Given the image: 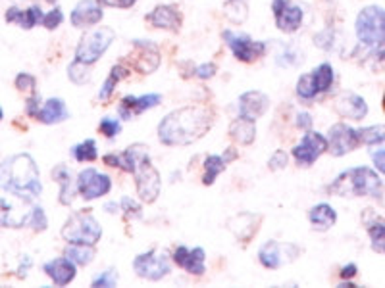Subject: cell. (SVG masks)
Wrapping results in <instances>:
<instances>
[{
    "label": "cell",
    "instance_id": "1",
    "mask_svg": "<svg viewBox=\"0 0 385 288\" xmlns=\"http://www.w3.org/2000/svg\"><path fill=\"white\" fill-rule=\"evenodd\" d=\"M212 112L206 106L174 110L158 124V139L166 146H187L202 139L212 127Z\"/></svg>",
    "mask_w": 385,
    "mask_h": 288
},
{
    "label": "cell",
    "instance_id": "2",
    "mask_svg": "<svg viewBox=\"0 0 385 288\" xmlns=\"http://www.w3.org/2000/svg\"><path fill=\"white\" fill-rule=\"evenodd\" d=\"M0 189L33 202L41 196V175L29 154H14L0 164Z\"/></svg>",
    "mask_w": 385,
    "mask_h": 288
},
{
    "label": "cell",
    "instance_id": "3",
    "mask_svg": "<svg viewBox=\"0 0 385 288\" xmlns=\"http://www.w3.org/2000/svg\"><path fill=\"white\" fill-rule=\"evenodd\" d=\"M334 196H377L382 190V179L374 169L366 165L351 167L339 173L335 181L327 187Z\"/></svg>",
    "mask_w": 385,
    "mask_h": 288
},
{
    "label": "cell",
    "instance_id": "4",
    "mask_svg": "<svg viewBox=\"0 0 385 288\" xmlns=\"http://www.w3.org/2000/svg\"><path fill=\"white\" fill-rule=\"evenodd\" d=\"M357 39L372 56L385 58V10L366 6L360 10L354 24Z\"/></svg>",
    "mask_w": 385,
    "mask_h": 288
},
{
    "label": "cell",
    "instance_id": "5",
    "mask_svg": "<svg viewBox=\"0 0 385 288\" xmlns=\"http://www.w3.org/2000/svg\"><path fill=\"white\" fill-rule=\"evenodd\" d=\"M62 237L67 244H89L95 246L102 237V229L95 215L89 212H77L64 225Z\"/></svg>",
    "mask_w": 385,
    "mask_h": 288
},
{
    "label": "cell",
    "instance_id": "6",
    "mask_svg": "<svg viewBox=\"0 0 385 288\" xmlns=\"http://www.w3.org/2000/svg\"><path fill=\"white\" fill-rule=\"evenodd\" d=\"M335 81V69L331 64H320L310 74H304L297 81V94L302 100H314L320 94H324L331 89Z\"/></svg>",
    "mask_w": 385,
    "mask_h": 288
},
{
    "label": "cell",
    "instance_id": "7",
    "mask_svg": "<svg viewBox=\"0 0 385 288\" xmlns=\"http://www.w3.org/2000/svg\"><path fill=\"white\" fill-rule=\"evenodd\" d=\"M114 39H116V33L110 27H101V29L89 31V33L81 37V41L77 44L76 60L92 66L110 49V44L114 42Z\"/></svg>",
    "mask_w": 385,
    "mask_h": 288
},
{
    "label": "cell",
    "instance_id": "8",
    "mask_svg": "<svg viewBox=\"0 0 385 288\" xmlns=\"http://www.w3.org/2000/svg\"><path fill=\"white\" fill-rule=\"evenodd\" d=\"M224 41L231 50V54H234L239 62H245V64H251V62H256L259 58H262L266 54V50H268V44L264 41H254L251 39L249 35L245 33H235L231 29H226L224 33Z\"/></svg>",
    "mask_w": 385,
    "mask_h": 288
},
{
    "label": "cell",
    "instance_id": "9",
    "mask_svg": "<svg viewBox=\"0 0 385 288\" xmlns=\"http://www.w3.org/2000/svg\"><path fill=\"white\" fill-rule=\"evenodd\" d=\"M299 255H301V248L295 246L291 242H277V240H268L259 250L260 264L266 269H279L295 262Z\"/></svg>",
    "mask_w": 385,
    "mask_h": 288
},
{
    "label": "cell",
    "instance_id": "10",
    "mask_svg": "<svg viewBox=\"0 0 385 288\" xmlns=\"http://www.w3.org/2000/svg\"><path fill=\"white\" fill-rule=\"evenodd\" d=\"M133 269L137 277L147 280H162L170 273V257L166 252H145L133 260Z\"/></svg>",
    "mask_w": 385,
    "mask_h": 288
},
{
    "label": "cell",
    "instance_id": "11",
    "mask_svg": "<svg viewBox=\"0 0 385 288\" xmlns=\"http://www.w3.org/2000/svg\"><path fill=\"white\" fill-rule=\"evenodd\" d=\"M135 189H137V194L141 198L142 202L147 204H152L160 194V173L156 171V167L151 164V158L145 160L141 164L137 165L135 169Z\"/></svg>",
    "mask_w": 385,
    "mask_h": 288
},
{
    "label": "cell",
    "instance_id": "12",
    "mask_svg": "<svg viewBox=\"0 0 385 288\" xmlns=\"http://www.w3.org/2000/svg\"><path fill=\"white\" fill-rule=\"evenodd\" d=\"M77 192L85 198V200H97L108 194L112 190V179L104 173L97 171L92 167H87L83 171H79L76 179Z\"/></svg>",
    "mask_w": 385,
    "mask_h": 288
},
{
    "label": "cell",
    "instance_id": "13",
    "mask_svg": "<svg viewBox=\"0 0 385 288\" xmlns=\"http://www.w3.org/2000/svg\"><path fill=\"white\" fill-rule=\"evenodd\" d=\"M131 67L139 74H152L160 66V50L149 39H135L131 42Z\"/></svg>",
    "mask_w": 385,
    "mask_h": 288
},
{
    "label": "cell",
    "instance_id": "14",
    "mask_svg": "<svg viewBox=\"0 0 385 288\" xmlns=\"http://www.w3.org/2000/svg\"><path fill=\"white\" fill-rule=\"evenodd\" d=\"M27 202L24 198L14 196L10 194L8 196L0 198V225L2 227H12V229H17V227H26L27 221H29V214H31V207L26 210Z\"/></svg>",
    "mask_w": 385,
    "mask_h": 288
},
{
    "label": "cell",
    "instance_id": "15",
    "mask_svg": "<svg viewBox=\"0 0 385 288\" xmlns=\"http://www.w3.org/2000/svg\"><path fill=\"white\" fill-rule=\"evenodd\" d=\"M324 152H327V139L316 131H306L302 140L293 149V158L297 164L309 167L318 160Z\"/></svg>",
    "mask_w": 385,
    "mask_h": 288
},
{
    "label": "cell",
    "instance_id": "16",
    "mask_svg": "<svg viewBox=\"0 0 385 288\" xmlns=\"http://www.w3.org/2000/svg\"><path fill=\"white\" fill-rule=\"evenodd\" d=\"M359 144V133H357V129H352L351 125L335 124L329 129V135H327V150L335 158H341L345 154L352 152V150H357Z\"/></svg>",
    "mask_w": 385,
    "mask_h": 288
},
{
    "label": "cell",
    "instance_id": "17",
    "mask_svg": "<svg viewBox=\"0 0 385 288\" xmlns=\"http://www.w3.org/2000/svg\"><path fill=\"white\" fill-rule=\"evenodd\" d=\"M272 12L276 17V25L284 33L299 31L304 19V12L301 6L293 4L291 0H272Z\"/></svg>",
    "mask_w": 385,
    "mask_h": 288
},
{
    "label": "cell",
    "instance_id": "18",
    "mask_svg": "<svg viewBox=\"0 0 385 288\" xmlns=\"http://www.w3.org/2000/svg\"><path fill=\"white\" fill-rule=\"evenodd\" d=\"M149 158H151L149 156V146H145V144H131L124 152H120V154H106L102 160L110 167H117V169H122V171L126 173H135L137 165L145 162V160H149Z\"/></svg>",
    "mask_w": 385,
    "mask_h": 288
},
{
    "label": "cell",
    "instance_id": "19",
    "mask_svg": "<svg viewBox=\"0 0 385 288\" xmlns=\"http://www.w3.org/2000/svg\"><path fill=\"white\" fill-rule=\"evenodd\" d=\"M147 22L156 27V29H164V31H172V33H177L181 29V24H183V17H181V12L174 4H160L156 8L152 10L151 14H147Z\"/></svg>",
    "mask_w": 385,
    "mask_h": 288
},
{
    "label": "cell",
    "instance_id": "20",
    "mask_svg": "<svg viewBox=\"0 0 385 288\" xmlns=\"http://www.w3.org/2000/svg\"><path fill=\"white\" fill-rule=\"evenodd\" d=\"M162 102V96L152 92V94H142V96H133V94H127L122 99L120 106H117V114L122 119H133L137 115H141L142 112L156 108Z\"/></svg>",
    "mask_w": 385,
    "mask_h": 288
},
{
    "label": "cell",
    "instance_id": "21",
    "mask_svg": "<svg viewBox=\"0 0 385 288\" xmlns=\"http://www.w3.org/2000/svg\"><path fill=\"white\" fill-rule=\"evenodd\" d=\"M204 260H206V254H204L202 248L189 250L187 246H177L174 250V264L185 269L189 275H197V277L204 275V271H206Z\"/></svg>",
    "mask_w": 385,
    "mask_h": 288
},
{
    "label": "cell",
    "instance_id": "22",
    "mask_svg": "<svg viewBox=\"0 0 385 288\" xmlns=\"http://www.w3.org/2000/svg\"><path fill=\"white\" fill-rule=\"evenodd\" d=\"M102 17H104V10H102V4L99 0H81V2H77L69 19H72L74 27L83 29V27L101 24Z\"/></svg>",
    "mask_w": 385,
    "mask_h": 288
},
{
    "label": "cell",
    "instance_id": "23",
    "mask_svg": "<svg viewBox=\"0 0 385 288\" xmlns=\"http://www.w3.org/2000/svg\"><path fill=\"white\" fill-rule=\"evenodd\" d=\"M334 108L341 117H347V119H352V121L364 119L368 115L366 100L359 96V94H354V92H345L341 96H337Z\"/></svg>",
    "mask_w": 385,
    "mask_h": 288
},
{
    "label": "cell",
    "instance_id": "24",
    "mask_svg": "<svg viewBox=\"0 0 385 288\" xmlns=\"http://www.w3.org/2000/svg\"><path fill=\"white\" fill-rule=\"evenodd\" d=\"M270 99L260 91H249L239 96V115L256 121L268 112Z\"/></svg>",
    "mask_w": 385,
    "mask_h": 288
},
{
    "label": "cell",
    "instance_id": "25",
    "mask_svg": "<svg viewBox=\"0 0 385 288\" xmlns=\"http://www.w3.org/2000/svg\"><path fill=\"white\" fill-rule=\"evenodd\" d=\"M42 271L49 275V279L56 285V287H66L72 280L76 279L77 269L76 264L69 257H56L42 265Z\"/></svg>",
    "mask_w": 385,
    "mask_h": 288
},
{
    "label": "cell",
    "instance_id": "26",
    "mask_svg": "<svg viewBox=\"0 0 385 288\" xmlns=\"http://www.w3.org/2000/svg\"><path fill=\"white\" fill-rule=\"evenodd\" d=\"M260 221H262V217L259 214L243 212V214H237L227 219V229L234 232L235 239L249 242L256 235Z\"/></svg>",
    "mask_w": 385,
    "mask_h": 288
},
{
    "label": "cell",
    "instance_id": "27",
    "mask_svg": "<svg viewBox=\"0 0 385 288\" xmlns=\"http://www.w3.org/2000/svg\"><path fill=\"white\" fill-rule=\"evenodd\" d=\"M52 179L60 185V204L62 206H72L74 200H76V190L77 185L72 177V171L67 169L66 165H56L52 169Z\"/></svg>",
    "mask_w": 385,
    "mask_h": 288
},
{
    "label": "cell",
    "instance_id": "28",
    "mask_svg": "<svg viewBox=\"0 0 385 288\" xmlns=\"http://www.w3.org/2000/svg\"><path fill=\"white\" fill-rule=\"evenodd\" d=\"M42 10L41 6H31V8H17V6H12V8L6 10L4 14V19L8 24H16L19 25L22 29H33L35 25L41 24L42 22Z\"/></svg>",
    "mask_w": 385,
    "mask_h": 288
},
{
    "label": "cell",
    "instance_id": "29",
    "mask_svg": "<svg viewBox=\"0 0 385 288\" xmlns=\"http://www.w3.org/2000/svg\"><path fill=\"white\" fill-rule=\"evenodd\" d=\"M69 117V112H67L66 104L62 99H49L39 110V114L35 119H39L41 124L44 125H56L66 121Z\"/></svg>",
    "mask_w": 385,
    "mask_h": 288
},
{
    "label": "cell",
    "instance_id": "30",
    "mask_svg": "<svg viewBox=\"0 0 385 288\" xmlns=\"http://www.w3.org/2000/svg\"><path fill=\"white\" fill-rule=\"evenodd\" d=\"M229 137L235 140V142H239V144H243V146H249L254 142L256 139V125L252 119H247V117H237L231 121L229 125Z\"/></svg>",
    "mask_w": 385,
    "mask_h": 288
},
{
    "label": "cell",
    "instance_id": "31",
    "mask_svg": "<svg viewBox=\"0 0 385 288\" xmlns=\"http://www.w3.org/2000/svg\"><path fill=\"white\" fill-rule=\"evenodd\" d=\"M309 219L312 229L324 232V230L331 229L337 223V212L329 204H318V206H314L310 210Z\"/></svg>",
    "mask_w": 385,
    "mask_h": 288
},
{
    "label": "cell",
    "instance_id": "32",
    "mask_svg": "<svg viewBox=\"0 0 385 288\" xmlns=\"http://www.w3.org/2000/svg\"><path fill=\"white\" fill-rule=\"evenodd\" d=\"M366 230L370 237V246L376 254L385 255V219L379 215L370 214V219L366 217Z\"/></svg>",
    "mask_w": 385,
    "mask_h": 288
},
{
    "label": "cell",
    "instance_id": "33",
    "mask_svg": "<svg viewBox=\"0 0 385 288\" xmlns=\"http://www.w3.org/2000/svg\"><path fill=\"white\" fill-rule=\"evenodd\" d=\"M131 75V69L126 66H114L112 69H110L108 77H106V81L102 83L101 91H99V99L102 100V102H106V100H110V96L114 94V91H116L117 83L124 81V79H127Z\"/></svg>",
    "mask_w": 385,
    "mask_h": 288
},
{
    "label": "cell",
    "instance_id": "34",
    "mask_svg": "<svg viewBox=\"0 0 385 288\" xmlns=\"http://www.w3.org/2000/svg\"><path fill=\"white\" fill-rule=\"evenodd\" d=\"M227 162L224 160V156H218V154H212V156H206L204 160V175H202V183L210 187L214 185V181L218 179V175L224 169H226Z\"/></svg>",
    "mask_w": 385,
    "mask_h": 288
},
{
    "label": "cell",
    "instance_id": "35",
    "mask_svg": "<svg viewBox=\"0 0 385 288\" xmlns=\"http://www.w3.org/2000/svg\"><path fill=\"white\" fill-rule=\"evenodd\" d=\"M64 255H67L76 265H89L95 260V248L89 244H69Z\"/></svg>",
    "mask_w": 385,
    "mask_h": 288
},
{
    "label": "cell",
    "instance_id": "36",
    "mask_svg": "<svg viewBox=\"0 0 385 288\" xmlns=\"http://www.w3.org/2000/svg\"><path fill=\"white\" fill-rule=\"evenodd\" d=\"M357 133H359L360 144L376 146V144L385 142V125H370V127L357 129Z\"/></svg>",
    "mask_w": 385,
    "mask_h": 288
},
{
    "label": "cell",
    "instance_id": "37",
    "mask_svg": "<svg viewBox=\"0 0 385 288\" xmlns=\"http://www.w3.org/2000/svg\"><path fill=\"white\" fill-rule=\"evenodd\" d=\"M72 156L76 158L77 162H95L99 158V150H97L95 139H87L83 142L76 144L72 149Z\"/></svg>",
    "mask_w": 385,
    "mask_h": 288
},
{
    "label": "cell",
    "instance_id": "38",
    "mask_svg": "<svg viewBox=\"0 0 385 288\" xmlns=\"http://www.w3.org/2000/svg\"><path fill=\"white\" fill-rule=\"evenodd\" d=\"M67 77H69V81L76 83V85H85V83L91 81V66L79 62V60H74L69 64V67H67Z\"/></svg>",
    "mask_w": 385,
    "mask_h": 288
},
{
    "label": "cell",
    "instance_id": "39",
    "mask_svg": "<svg viewBox=\"0 0 385 288\" xmlns=\"http://www.w3.org/2000/svg\"><path fill=\"white\" fill-rule=\"evenodd\" d=\"M226 16L241 24L247 17V0H226Z\"/></svg>",
    "mask_w": 385,
    "mask_h": 288
},
{
    "label": "cell",
    "instance_id": "40",
    "mask_svg": "<svg viewBox=\"0 0 385 288\" xmlns=\"http://www.w3.org/2000/svg\"><path fill=\"white\" fill-rule=\"evenodd\" d=\"M27 227H31L37 232H42V230L49 227V219H47V214L41 206L31 207V214H29V221H27Z\"/></svg>",
    "mask_w": 385,
    "mask_h": 288
},
{
    "label": "cell",
    "instance_id": "41",
    "mask_svg": "<svg viewBox=\"0 0 385 288\" xmlns=\"http://www.w3.org/2000/svg\"><path fill=\"white\" fill-rule=\"evenodd\" d=\"M99 129H101V133L106 139H114V137H117L122 133V124L117 119H112V117H102Z\"/></svg>",
    "mask_w": 385,
    "mask_h": 288
},
{
    "label": "cell",
    "instance_id": "42",
    "mask_svg": "<svg viewBox=\"0 0 385 288\" xmlns=\"http://www.w3.org/2000/svg\"><path fill=\"white\" fill-rule=\"evenodd\" d=\"M117 285V273L114 269H106L101 275H97L92 279V287L95 288H112Z\"/></svg>",
    "mask_w": 385,
    "mask_h": 288
},
{
    "label": "cell",
    "instance_id": "43",
    "mask_svg": "<svg viewBox=\"0 0 385 288\" xmlns=\"http://www.w3.org/2000/svg\"><path fill=\"white\" fill-rule=\"evenodd\" d=\"M62 22H64V12H62V8H58V6H54L49 14L42 16L41 24L44 25L49 31H52V29H56Z\"/></svg>",
    "mask_w": 385,
    "mask_h": 288
},
{
    "label": "cell",
    "instance_id": "44",
    "mask_svg": "<svg viewBox=\"0 0 385 288\" xmlns=\"http://www.w3.org/2000/svg\"><path fill=\"white\" fill-rule=\"evenodd\" d=\"M281 52L277 54V64L279 66H295L302 62V58H299V52H295L291 46H281Z\"/></svg>",
    "mask_w": 385,
    "mask_h": 288
},
{
    "label": "cell",
    "instance_id": "45",
    "mask_svg": "<svg viewBox=\"0 0 385 288\" xmlns=\"http://www.w3.org/2000/svg\"><path fill=\"white\" fill-rule=\"evenodd\" d=\"M120 210L124 212L126 219H131V217H139V215H141V206L135 202L133 198H122V200H120Z\"/></svg>",
    "mask_w": 385,
    "mask_h": 288
},
{
    "label": "cell",
    "instance_id": "46",
    "mask_svg": "<svg viewBox=\"0 0 385 288\" xmlns=\"http://www.w3.org/2000/svg\"><path fill=\"white\" fill-rule=\"evenodd\" d=\"M385 142H382V144H376L374 149L370 150V156H372V162H374V165H376V169L382 175H385Z\"/></svg>",
    "mask_w": 385,
    "mask_h": 288
},
{
    "label": "cell",
    "instance_id": "47",
    "mask_svg": "<svg viewBox=\"0 0 385 288\" xmlns=\"http://www.w3.org/2000/svg\"><path fill=\"white\" fill-rule=\"evenodd\" d=\"M287 162H289V156H287V152L285 150H276L272 158H270L268 167L272 171H279V169H285L287 167Z\"/></svg>",
    "mask_w": 385,
    "mask_h": 288
},
{
    "label": "cell",
    "instance_id": "48",
    "mask_svg": "<svg viewBox=\"0 0 385 288\" xmlns=\"http://www.w3.org/2000/svg\"><path fill=\"white\" fill-rule=\"evenodd\" d=\"M16 87L19 89V91H31L35 92V87H37V81H35L33 75L29 74H19L16 77Z\"/></svg>",
    "mask_w": 385,
    "mask_h": 288
},
{
    "label": "cell",
    "instance_id": "49",
    "mask_svg": "<svg viewBox=\"0 0 385 288\" xmlns=\"http://www.w3.org/2000/svg\"><path fill=\"white\" fill-rule=\"evenodd\" d=\"M39 110H41V94L35 91L33 94H31V96L27 99L26 112H27V115H31V117H37Z\"/></svg>",
    "mask_w": 385,
    "mask_h": 288
},
{
    "label": "cell",
    "instance_id": "50",
    "mask_svg": "<svg viewBox=\"0 0 385 288\" xmlns=\"http://www.w3.org/2000/svg\"><path fill=\"white\" fill-rule=\"evenodd\" d=\"M192 74L197 75L199 79H212L216 75V66L214 64H201V66L195 67Z\"/></svg>",
    "mask_w": 385,
    "mask_h": 288
},
{
    "label": "cell",
    "instance_id": "51",
    "mask_svg": "<svg viewBox=\"0 0 385 288\" xmlns=\"http://www.w3.org/2000/svg\"><path fill=\"white\" fill-rule=\"evenodd\" d=\"M102 6H110V8H120V10H127L135 6L137 0H99Z\"/></svg>",
    "mask_w": 385,
    "mask_h": 288
},
{
    "label": "cell",
    "instance_id": "52",
    "mask_svg": "<svg viewBox=\"0 0 385 288\" xmlns=\"http://www.w3.org/2000/svg\"><path fill=\"white\" fill-rule=\"evenodd\" d=\"M297 127L301 129V131H310L312 129V117L306 112H301V114L297 115Z\"/></svg>",
    "mask_w": 385,
    "mask_h": 288
},
{
    "label": "cell",
    "instance_id": "53",
    "mask_svg": "<svg viewBox=\"0 0 385 288\" xmlns=\"http://www.w3.org/2000/svg\"><path fill=\"white\" fill-rule=\"evenodd\" d=\"M357 271H359V267L354 264H349V265H345L343 269H341V279L343 280H351L354 275H357Z\"/></svg>",
    "mask_w": 385,
    "mask_h": 288
},
{
    "label": "cell",
    "instance_id": "54",
    "mask_svg": "<svg viewBox=\"0 0 385 288\" xmlns=\"http://www.w3.org/2000/svg\"><path fill=\"white\" fill-rule=\"evenodd\" d=\"M237 158V152H235V149H227L226 154H224V160H226L227 164L231 162V160H235Z\"/></svg>",
    "mask_w": 385,
    "mask_h": 288
},
{
    "label": "cell",
    "instance_id": "55",
    "mask_svg": "<svg viewBox=\"0 0 385 288\" xmlns=\"http://www.w3.org/2000/svg\"><path fill=\"white\" fill-rule=\"evenodd\" d=\"M2 117H4V112H2V108H0V121H2Z\"/></svg>",
    "mask_w": 385,
    "mask_h": 288
},
{
    "label": "cell",
    "instance_id": "56",
    "mask_svg": "<svg viewBox=\"0 0 385 288\" xmlns=\"http://www.w3.org/2000/svg\"><path fill=\"white\" fill-rule=\"evenodd\" d=\"M384 108H385V96H384Z\"/></svg>",
    "mask_w": 385,
    "mask_h": 288
}]
</instances>
